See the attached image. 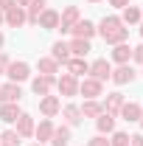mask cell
I'll list each match as a JSON object with an SVG mask.
<instances>
[{
	"label": "cell",
	"mask_w": 143,
	"mask_h": 146,
	"mask_svg": "<svg viewBox=\"0 0 143 146\" xmlns=\"http://www.w3.org/2000/svg\"><path fill=\"white\" fill-rule=\"evenodd\" d=\"M95 31L101 34V39H104L107 45H118V42H126V39H129V28L121 23V17H104L98 23Z\"/></svg>",
	"instance_id": "obj_1"
},
{
	"label": "cell",
	"mask_w": 143,
	"mask_h": 146,
	"mask_svg": "<svg viewBox=\"0 0 143 146\" xmlns=\"http://www.w3.org/2000/svg\"><path fill=\"white\" fill-rule=\"evenodd\" d=\"M101 93H104V82H98L93 76H84L79 82V96H84V98H98Z\"/></svg>",
	"instance_id": "obj_2"
},
{
	"label": "cell",
	"mask_w": 143,
	"mask_h": 146,
	"mask_svg": "<svg viewBox=\"0 0 143 146\" xmlns=\"http://www.w3.org/2000/svg\"><path fill=\"white\" fill-rule=\"evenodd\" d=\"M6 76H9V82L20 84V82H25V79L31 76V65H28V62H9Z\"/></svg>",
	"instance_id": "obj_3"
},
{
	"label": "cell",
	"mask_w": 143,
	"mask_h": 146,
	"mask_svg": "<svg viewBox=\"0 0 143 146\" xmlns=\"http://www.w3.org/2000/svg\"><path fill=\"white\" fill-rule=\"evenodd\" d=\"M79 20H81L79 17V6H68V9L59 14V25H56V28H59L62 34H70V28L79 23Z\"/></svg>",
	"instance_id": "obj_4"
},
{
	"label": "cell",
	"mask_w": 143,
	"mask_h": 146,
	"mask_svg": "<svg viewBox=\"0 0 143 146\" xmlns=\"http://www.w3.org/2000/svg\"><path fill=\"white\" fill-rule=\"evenodd\" d=\"M56 90H59V96H79V79L70 73H62L56 79Z\"/></svg>",
	"instance_id": "obj_5"
},
{
	"label": "cell",
	"mask_w": 143,
	"mask_h": 146,
	"mask_svg": "<svg viewBox=\"0 0 143 146\" xmlns=\"http://www.w3.org/2000/svg\"><path fill=\"white\" fill-rule=\"evenodd\" d=\"M135 76H138V73H135V68H132V65H118V68L112 70V76H109V79H112L118 87H124V84H132V82H135Z\"/></svg>",
	"instance_id": "obj_6"
},
{
	"label": "cell",
	"mask_w": 143,
	"mask_h": 146,
	"mask_svg": "<svg viewBox=\"0 0 143 146\" xmlns=\"http://www.w3.org/2000/svg\"><path fill=\"white\" fill-rule=\"evenodd\" d=\"M20 98H23L20 84H14V82L0 84V104H20Z\"/></svg>",
	"instance_id": "obj_7"
},
{
	"label": "cell",
	"mask_w": 143,
	"mask_h": 146,
	"mask_svg": "<svg viewBox=\"0 0 143 146\" xmlns=\"http://www.w3.org/2000/svg\"><path fill=\"white\" fill-rule=\"evenodd\" d=\"M54 87H56V76H42V73H39L34 82H31V90H34L39 98H42V96H48Z\"/></svg>",
	"instance_id": "obj_8"
},
{
	"label": "cell",
	"mask_w": 143,
	"mask_h": 146,
	"mask_svg": "<svg viewBox=\"0 0 143 146\" xmlns=\"http://www.w3.org/2000/svg\"><path fill=\"white\" fill-rule=\"evenodd\" d=\"M59 110H62L59 96H51V93H48V96H42V98H39V112H42L45 118H54Z\"/></svg>",
	"instance_id": "obj_9"
},
{
	"label": "cell",
	"mask_w": 143,
	"mask_h": 146,
	"mask_svg": "<svg viewBox=\"0 0 143 146\" xmlns=\"http://www.w3.org/2000/svg\"><path fill=\"white\" fill-rule=\"evenodd\" d=\"M3 17H6V25H11V28H23L28 17H25V9L23 6H11L9 11H3Z\"/></svg>",
	"instance_id": "obj_10"
},
{
	"label": "cell",
	"mask_w": 143,
	"mask_h": 146,
	"mask_svg": "<svg viewBox=\"0 0 143 146\" xmlns=\"http://www.w3.org/2000/svg\"><path fill=\"white\" fill-rule=\"evenodd\" d=\"M90 76L98 79V82H109V76H112V65H109L107 59H95V62L90 65Z\"/></svg>",
	"instance_id": "obj_11"
},
{
	"label": "cell",
	"mask_w": 143,
	"mask_h": 146,
	"mask_svg": "<svg viewBox=\"0 0 143 146\" xmlns=\"http://www.w3.org/2000/svg\"><path fill=\"white\" fill-rule=\"evenodd\" d=\"M14 124H17V129H14V132H17L20 138H31V135H34V129H36L34 118H31L28 112H20V118L14 121Z\"/></svg>",
	"instance_id": "obj_12"
},
{
	"label": "cell",
	"mask_w": 143,
	"mask_h": 146,
	"mask_svg": "<svg viewBox=\"0 0 143 146\" xmlns=\"http://www.w3.org/2000/svg\"><path fill=\"white\" fill-rule=\"evenodd\" d=\"M68 73L76 76V79H79V76H87L90 73V62H84V56H70V59H68Z\"/></svg>",
	"instance_id": "obj_13"
},
{
	"label": "cell",
	"mask_w": 143,
	"mask_h": 146,
	"mask_svg": "<svg viewBox=\"0 0 143 146\" xmlns=\"http://www.w3.org/2000/svg\"><path fill=\"white\" fill-rule=\"evenodd\" d=\"M140 104H135V101H124V107H121V118H124L126 124H138V118H140Z\"/></svg>",
	"instance_id": "obj_14"
},
{
	"label": "cell",
	"mask_w": 143,
	"mask_h": 146,
	"mask_svg": "<svg viewBox=\"0 0 143 146\" xmlns=\"http://www.w3.org/2000/svg\"><path fill=\"white\" fill-rule=\"evenodd\" d=\"M81 118H98L101 112H104V104L98 101V98H84V104H81Z\"/></svg>",
	"instance_id": "obj_15"
},
{
	"label": "cell",
	"mask_w": 143,
	"mask_h": 146,
	"mask_svg": "<svg viewBox=\"0 0 143 146\" xmlns=\"http://www.w3.org/2000/svg\"><path fill=\"white\" fill-rule=\"evenodd\" d=\"M70 34H73V36H81V39H93L98 31H95V25H93L90 20H79V23L70 28Z\"/></svg>",
	"instance_id": "obj_16"
},
{
	"label": "cell",
	"mask_w": 143,
	"mask_h": 146,
	"mask_svg": "<svg viewBox=\"0 0 143 146\" xmlns=\"http://www.w3.org/2000/svg\"><path fill=\"white\" fill-rule=\"evenodd\" d=\"M54 121H51V118H42V121H39V127L34 129V138L36 141H39V143H48V141H51V135H54Z\"/></svg>",
	"instance_id": "obj_17"
},
{
	"label": "cell",
	"mask_w": 143,
	"mask_h": 146,
	"mask_svg": "<svg viewBox=\"0 0 143 146\" xmlns=\"http://www.w3.org/2000/svg\"><path fill=\"white\" fill-rule=\"evenodd\" d=\"M59 112H62V118H65L68 127H79V124H81V110L76 107V104H65Z\"/></svg>",
	"instance_id": "obj_18"
},
{
	"label": "cell",
	"mask_w": 143,
	"mask_h": 146,
	"mask_svg": "<svg viewBox=\"0 0 143 146\" xmlns=\"http://www.w3.org/2000/svg\"><path fill=\"white\" fill-rule=\"evenodd\" d=\"M129 59H132V45H126V42L112 45V62H118V65H129Z\"/></svg>",
	"instance_id": "obj_19"
},
{
	"label": "cell",
	"mask_w": 143,
	"mask_h": 146,
	"mask_svg": "<svg viewBox=\"0 0 143 146\" xmlns=\"http://www.w3.org/2000/svg\"><path fill=\"white\" fill-rule=\"evenodd\" d=\"M95 129H98V135H112V132H115V115L101 112V115L95 118Z\"/></svg>",
	"instance_id": "obj_20"
},
{
	"label": "cell",
	"mask_w": 143,
	"mask_h": 146,
	"mask_svg": "<svg viewBox=\"0 0 143 146\" xmlns=\"http://www.w3.org/2000/svg\"><path fill=\"white\" fill-rule=\"evenodd\" d=\"M45 9H48V0H31V3H28V11H25L28 23L36 25V23H39V14H42Z\"/></svg>",
	"instance_id": "obj_21"
},
{
	"label": "cell",
	"mask_w": 143,
	"mask_h": 146,
	"mask_svg": "<svg viewBox=\"0 0 143 146\" xmlns=\"http://www.w3.org/2000/svg\"><path fill=\"white\" fill-rule=\"evenodd\" d=\"M121 107H124V93H109L107 101H104V112L118 115V112H121Z\"/></svg>",
	"instance_id": "obj_22"
},
{
	"label": "cell",
	"mask_w": 143,
	"mask_h": 146,
	"mask_svg": "<svg viewBox=\"0 0 143 146\" xmlns=\"http://www.w3.org/2000/svg\"><path fill=\"white\" fill-rule=\"evenodd\" d=\"M20 112H23L20 104H0V121L3 124H14L20 118Z\"/></svg>",
	"instance_id": "obj_23"
},
{
	"label": "cell",
	"mask_w": 143,
	"mask_h": 146,
	"mask_svg": "<svg viewBox=\"0 0 143 146\" xmlns=\"http://www.w3.org/2000/svg\"><path fill=\"white\" fill-rule=\"evenodd\" d=\"M39 28H45V31H51V28H56L59 25V11H54V9H45L42 14H39V23H36Z\"/></svg>",
	"instance_id": "obj_24"
},
{
	"label": "cell",
	"mask_w": 143,
	"mask_h": 146,
	"mask_svg": "<svg viewBox=\"0 0 143 146\" xmlns=\"http://www.w3.org/2000/svg\"><path fill=\"white\" fill-rule=\"evenodd\" d=\"M68 48H70V56H87L90 54V39L73 36L70 42H68Z\"/></svg>",
	"instance_id": "obj_25"
},
{
	"label": "cell",
	"mask_w": 143,
	"mask_h": 146,
	"mask_svg": "<svg viewBox=\"0 0 143 146\" xmlns=\"http://www.w3.org/2000/svg\"><path fill=\"white\" fill-rule=\"evenodd\" d=\"M48 143H51V146H68V143H70V127H68V124H65V127H56Z\"/></svg>",
	"instance_id": "obj_26"
},
{
	"label": "cell",
	"mask_w": 143,
	"mask_h": 146,
	"mask_svg": "<svg viewBox=\"0 0 143 146\" xmlns=\"http://www.w3.org/2000/svg\"><path fill=\"white\" fill-rule=\"evenodd\" d=\"M51 56H54L59 65H68V59H70V48H68V42H54V48H51Z\"/></svg>",
	"instance_id": "obj_27"
},
{
	"label": "cell",
	"mask_w": 143,
	"mask_h": 146,
	"mask_svg": "<svg viewBox=\"0 0 143 146\" xmlns=\"http://www.w3.org/2000/svg\"><path fill=\"white\" fill-rule=\"evenodd\" d=\"M36 68H39L42 76H56V73H59V62H56L54 56H42V59L36 62Z\"/></svg>",
	"instance_id": "obj_28"
},
{
	"label": "cell",
	"mask_w": 143,
	"mask_h": 146,
	"mask_svg": "<svg viewBox=\"0 0 143 146\" xmlns=\"http://www.w3.org/2000/svg\"><path fill=\"white\" fill-rule=\"evenodd\" d=\"M140 9H138V6H126L124 9V14H121V23H124V25H135V23H140Z\"/></svg>",
	"instance_id": "obj_29"
},
{
	"label": "cell",
	"mask_w": 143,
	"mask_h": 146,
	"mask_svg": "<svg viewBox=\"0 0 143 146\" xmlns=\"http://www.w3.org/2000/svg\"><path fill=\"white\" fill-rule=\"evenodd\" d=\"M20 143H23V138H20L14 129H6L0 135V146H20Z\"/></svg>",
	"instance_id": "obj_30"
},
{
	"label": "cell",
	"mask_w": 143,
	"mask_h": 146,
	"mask_svg": "<svg viewBox=\"0 0 143 146\" xmlns=\"http://www.w3.org/2000/svg\"><path fill=\"white\" fill-rule=\"evenodd\" d=\"M109 146H129V135H126V132H112Z\"/></svg>",
	"instance_id": "obj_31"
},
{
	"label": "cell",
	"mask_w": 143,
	"mask_h": 146,
	"mask_svg": "<svg viewBox=\"0 0 143 146\" xmlns=\"http://www.w3.org/2000/svg\"><path fill=\"white\" fill-rule=\"evenodd\" d=\"M87 146H109V141L104 138V135H95V138H90Z\"/></svg>",
	"instance_id": "obj_32"
},
{
	"label": "cell",
	"mask_w": 143,
	"mask_h": 146,
	"mask_svg": "<svg viewBox=\"0 0 143 146\" xmlns=\"http://www.w3.org/2000/svg\"><path fill=\"white\" fill-rule=\"evenodd\" d=\"M132 59H135L138 65H143V45H138V48H132Z\"/></svg>",
	"instance_id": "obj_33"
},
{
	"label": "cell",
	"mask_w": 143,
	"mask_h": 146,
	"mask_svg": "<svg viewBox=\"0 0 143 146\" xmlns=\"http://www.w3.org/2000/svg\"><path fill=\"white\" fill-rule=\"evenodd\" d=\"M129 146H143V135H129Z\"/></svg>",
	"instance_id": "obj_34"
},
{
	"label": "cell",
	"mask_w": 143,
	"mask_h": 146,
	"mask_svg": "<svg viewBox=\"0 0 143 146\" xmlns=\"http://www.w3.org/2000/svg\"><path fill=\"white\" fill-rule=\"evenodd\" d=\"M9 62H11V59H9V56H6L3 51H0V73H6V68H9Z\"/></svg>",
	"instance_id": "obj_35"
},
{
	"label": "cell",
	"mask_w": 143,
	"mask_h": 146,
	"mask_svg": "<svg viewBox=\"0 0 143 146\" xmlns=\"http://www.w3.org/2000/svg\"><path fill=\"white\" fill-rule=\"evenodd\" d=\"M11 6H17V0H0V11H9Z\"/></svg>",
	"instance_id": "obj_36"
},
{
	"label": "cell",
	"mask_w": 143,
	"mask_h": 146,
	"mask_svg": "<svg viewBox=\"0 0 143 146\" xmlns=\"http://www.w3.org/2000/svg\"><path fill=\"white\" fill-rule=\"evenodd\" d=\"M109 3H112L115 9H126V6H129V0H109Z\"/></svg>",
	"instance_id": "obj_37"
},
{
	"label": "cell",
	"mask_w": 143,
	"mask_h": 146,
	"mask_svg": "<svg viewBox=\"0 0 143 146\" xmlns=\"http://www.w3.org/2000/svg\"><path fill=\"white\" fill-rule=\"evenodd\" d=\"M28 3H31V0H17V6H23V9H25Z\"/></svg>",
	"instance_id": "obj_38"
},
{
	"label": "cell",
	"mask_w": 143,
	"mask_h": 146,
	"mask_svg": "<svg viewBox=\"0 0 143 146\" xmlns=\"http://www.w3.org/2000/svg\"><path fill=\"white\" fill-rule=\"evenodd\" d=\"M138 124H140V129H143V110H140V118H138Z\"/></svg>",
	"instance_id": "obj_39"
},
{
	"label": "cell",
	"mask_w": 143,
	"mask_h": 146,
	"mask_svg": "<svg viewBox=\"0 0 143 146\" xmlns=\"http://www.w3.org/2000/svg\"><path fill=\"white\" fill-rule=\"evenodd\" d=\"M3 23H6V17H3V11H0V25H3Z\"/></svg>",
	"instance_id": "obj_40"
},
{
	"label": "cell",
	"mask_w": 143,
	"mask_h": 146,
	"mask_svg": "<svg viewBox=\"0 0 143 146\" xmlns=\"http://www.w3.org/2000/svg\"><path fill=\"white\" fill-rule=\"evenodd\" d=\"M31 146H48V143H39V141H36V143H31Z\"/></svg>",
	"instance_id": "obj_41"
},
{
	"label": "cell",
	"mask_w": 143,
	"mask_h": 146,
	"mask_svg": "<svg viewBox=\"0 0 143 146\" xmlns=\"http://www.w3.org/2000/svg\"><path fill=\"white\" fill-rule=\"evenodd\" d=\"M3 42H6V39H3V34H0V48H3Z\"/></svg>",
	"instance_id": "obj_42"
},
{
	"label": "cell",
	"mask_w": 143,
	"mask_h": 146,
	"mask_svg": "<svg viewBox=\"0 0 143 146\" xmlns=\"http://www.w3.org/2000/svg\"><path fill=\"white\" fill-rule=\"evenodd\" d=\"M140 36H143V23H140Z\"/></svg>",
	"instance_id": "obj_43"
},
{
	"label": "cell",
	"mask_w": 143,
	"mask_h": 146,
	"mask_svg": "<svg viewBox=\"0 0 143 146\" xmlns=\"http://www.w3.org/2000/svg\"><path fill=\"white\" fill-rule=\"evenodd\" d=\"M90 3H101V0H90Z\"/></svg>",
	"instance_id": "obj_44"
},
{
	"label": "cell",
	"mask_w": 143,
	"mask_h": 146,
	"mask_svg": "<svg viewBox=\"0 0 143 146\" xmlns=\"http://www.w3.org/2000/svg\"><path fill=\"white\" fill-rule=\"evenodd\" d=\"M140 14H143V9H140Z\"/></svg>",
	"instance_id": "obj_45"
}]
</instances>
